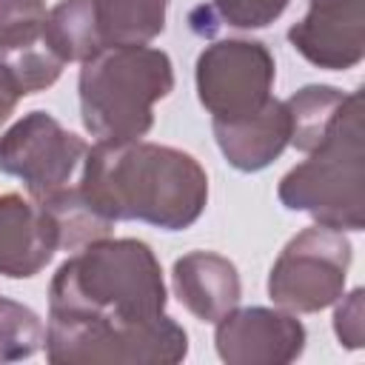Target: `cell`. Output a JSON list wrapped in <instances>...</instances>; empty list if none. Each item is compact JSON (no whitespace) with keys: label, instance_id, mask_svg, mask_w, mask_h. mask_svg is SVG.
I'll return each mask as SVG.
<instances>
[{"label":"cell","instance_id":"1","mask_svg":"<svg viewBox=\"0 0 365 365\" xmlns=\"http://www.w3.org/2000/svg\"><path fill=\"white\" fill-rule=\"evenodd\" d=\"M160 259L143 240H94L51 277L46 359L54 365H174L188 334L165 314Z\"/></svg>","mask_w":365,"mask_h":365},{"label":"cell","instance_id":"2","mask_svg":"<svg viewBox=\"0 0 365 365\" xmlns=\"http://www.w3.org/2000/svg\"><path fill=\"white\" fill-rule=\"evenodd\" d=\"M83 197L111 222L140 220L182 231L208 202L205 168L182 148L160 143H94L77 180Z\"/></svg>","mask_w":365,"mask_h":365},{"label":"cell","instance_id":"3","mask_svg":"<svg viewBox=\"0 0 365 365\" xmlns=\"http://www.w3.org/2000/svg\"><path fill=\"white\" fill-rule=\"evenodd\" d=\"M174 88L171 57L151 46H108L80 68V117L97 143L140 140L154 125V103Z\"/></svg>","mask_w":365,"mask_h":365},{"label":"cell","instance_id":"4","mask_svg":"<svg viewBox=\"0 0 365 365\" xmlns=\"http://www.w3.org/2000/svg\"><path fill=\"white\" fill-rule=\"evenodd\" d=\"M279 202L339 231L365 228V125L362 94L345 97L325 140L279 180Z\"/></svg>","mask_w":365,"mask_h":365},{"label":"cell","instance_id":"5","mask_svg":"<svg viewBox=\"0 0 365 365\" xmlns=\"http://www.w3.org/2000/svg\"><path fill=\"white\" fill-rule=\"evenodd\" d=\"M351 242L339 228L311 225L277 257L268 274V297L291 314H317L345 291Z\"/></svg>","mask_w":365,"mask_h":365},{"label":"cell","instance_id":"6","mask_svg":"<svg viewBox=\"0 0 365 365\" xmlns=\"http://www.w3.org/2000/svg\"><path fill=\"white\" fill-rule=\"evenodd\" d=\"M277 66L259 40H217L197 57V97L214 123L257 114L274 88Z\"/></svg>","mask_w":365,"mask_h":365},{"label":"cell","instance_id":"7","mask_svg":"<svg viewBox=\"0 0 365 365\" xmlns=\"http://www.w3.org/2000/svg\"><path fill=\"white\" fill-rule=\"evenodd\" d=\"M86 154L88 143L46 111L23 114L0 137V171L23 180L31 200H46L71 185Z\"/></svg>","mask_w":365,"mask_h":365},{"label":"cell","instance_id":"8","mask_svg":"<svg viewBox=\"0 0 365 365\" xmlns=\"http://www.w3.org/2000/svg\"><path fill=\"white\" fill-rule=\"evenodd\" d=\"M214 325L217 354L228 365H285L305 351V328L285 308H234Z\"/></svg>","mask_w":365,"mask_h":365},{"label":"cell","instance_id":"9","mask_svg":"<svg viewBox=\"0 0 365 365\" xmlns=\"http://www.w3.org/2000/svg\"><path fill=\"white\" fill-rule=\"evenodd\" d=\"M288 43L317 68H354L365 57V0H308L305 17L288 29Z\"/></svg>","mask_w":365,"mask_h":365},{"label":"cell","instance_id":"10","mask_svg":"<svg viewBox=\"0 0 365 365\" xmlns=\"http://www.w3.org/2000/svg\"><path fill=\"white\" fill-rule=\"evenodd\" d=\"M60 251L57 228L37 200L0 194V277L29 279Z\"/></svg>","mask_w":365,"mask_h":365},{"label":"cell","instance_id":"11","mask_svg":"<svg viewBox=\"0 0 365 365\" xmlns=\"http://www.w3.org/2000/svg\"><path fill=\"white\" fill-rule=\"evenodd\" d=\"M177 299L202 322H217L240 305L242 285L237 265L214 251H191L171 271Z\"/></svg>","mask_w":365,"mask_h":365},{"label":"cell","instance_id":"12","mask_svg":"<svg viewBox=\"0 0 365 365\" xmlns=\"http://www.w3.org/2000/svg\"><path fill=\"white\" fill-rule=\"evenodd\" d=\"M214 137L228 165H234L237 171H262L288 145L291 123L285 103L271 97L251 117L214 123Z\"/></svg>","mask_w":365,"mask_h":365},{"label":"cell","instance_id":"13","mask_svg":"<svg viewBox=\"0 0 365 365\" xmlns=\"http://www.w3.org/2000/svg\"><path fill=\"white\" fill-rule=\"evenodd\" d=\"M103 48L145 46L165 29L168 0H91Z\"/></svg>","mask_w":365,"mask_h":365},{"label":"cell","instance_id":"14","mask_svg":"<svg viewBox=\"0 0 365 365\" xmlns=\"http://www.w3.org/2000/svg\"><path fill=\"white\" fill-rule=\"evenodd\" d=\"M345 97L348 94L334 86H305V88L294 91L285 100V111H288V123H291L288 145H294L297 151H305V154L314 151L331 131Z\"/></svg>","mask_w":365,"mask_h":365},{"label":"cell","instance_id":"15","mask_svg":"<svg viewBox=\"0 0 365 365\" xmlns=\"http://www.w3.org/2000/svg\"><path fill=\"white\" fill-rule=\"evenodd\" d=\"M54 228H57V240H60V251H77L94 240H103L111 234L114 222L108 217H103L80 191V185H66L60 188L57 194L46 197V200H37Z\"/></svg>","mask_w":365,"mask_h":365},{"label":"cell","instance_id":"16","mask_svg":"<svg viewBox=\"0 0 365 365\" xmlns=\"http://www.w3.org/2000/svg\"><path fill=\"white\" fill-rule=\"evenodd\" d=\"M43 34L63 63H86L88 57L103 51L91 0H60L48 11Z\"/></svg>","mask_w":365,"mask_h":365},{"label":"cell","instance_id":"17","mask_svg":"<svg viewBox=\"0 0 365 365\" xmlns=\"http://www.w3.org/2000/svg\"><path fill=\"white\" fill-rule=\"evenodd\" d=\"M0 66L6 68V74L11 77L17 91L26 97V94H34V91H43V88L54 86L57 77L63 74L66 63L48 46L46 34H40L37 40L0 48Z\"/></svg>","mask_w":365,"mask_h":365},{"label":"cell","instance_id":"18","mask_svg":"<svg viewBox=\"0 0 365 365\" xmlns=\"http://www.w3.org/2000/svg\"><path fill=\"white\" fill-rule=\"evenodd\" d=\"M46 342L43 319L23 302L0 299V362L34 356Z\"/></svg>","mask_w":365,"mask_h":365},{"label":"cell","instance_id":"19","mask_svg":"<svg viewBox=\"0 0 365 365\" xmlns=\"http://www.w3.org/2000/svg\"><path fill=\"white\" fill-rule=\"evenodd\" d=\"M46 17L43 0H0V48L37 40Z\"/></svg>","mask_w":365,"mask_h":365},{"label":"cell","instance_id":"20","mask_svg":"<svg viewBox=\"0 0 365 365\" xmlns=\"http://www.w3.org/2000/svg\"><path fill=\"white\" fill-rule=\"evenodd\" d=\"M217 14L234 29H265L271 26L291 0H211Z\"/></svg>","mask_w":365,"mask_h":365},{"label":"cell","instance_id":"21","mask_svg":"<svg viewBox=\"0 0 365 365\" xmlns=\"http://www.w3.org/2000/svg\"><path fill=\"white\" fill-rule=\"evenodd\" d=\"M362 288H354L348 297H339L336 311H334V331L339 345L356 351L362 348V334H365V322H362Z\"/></svg>","mask_w":365,"mask_h":365},{"label":"cell","instance_id":"22","mask_svg":"<svg viewBox=\"0 0 365 365\" xmlns=\"http://www.w3.org/2000/svg\"><path fill=\"white\" fill-rule=\"evenodd\" d=\"M20 97H23V94L17 91V86L11 83V77H9L6 68L0 66V125L11 117V111H14V106H17Z\"/></svg>","mask_w":365,"mask_h":365},{"label":"cell","instance_id":"23","mask_svg":"<svg viewBox=\"0 0 365 365\" xmlns=\"http://www.w3.org/2000/svg\"><path fill=\"white\" fill-rule=\"evenodd\" d=\"M0 299H3V297H0Z\"/></svg>","mask_w":365,"mask_h":365}]
</instances>
